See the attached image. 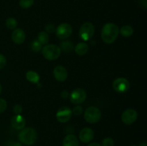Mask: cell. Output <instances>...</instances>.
Returning a JSON list of instances; mask_svg holds the SVG:
<instances>
[{"instance_id": "6da1fadb", "label": "cell", "mask_w": 147, "mask_h": 146, "mask_svg": "<svg viewBox=\"0 0 147 146\" xmlns=\"http://www.w3.org/2000/svg\"><path fill=\"white\" fill-rule=\"evenodd\" d=\"M119 34V27L113 23H107L101 29V38L106 44H111L117 39Z\"/></svg>"}, {"instance_id": "7a4b0ae2", "label": "cell", "mask_w": 147, "mask_h": 146, "mask_svg": "<svg viewBox=\"0 0 147 146\" xmlns=\"http://www.w3.org/2000/svg\"><path fill=\"white\" fill-rule=\"evenodd\" d=\"M18 139L22 143L26 145H32L37 141V131L32 127L23 128L19 133Z\"/></svg>"}, {"instance_id": "3957f363", "label": "cell", "mask_w": 147, "mask_h": 146, "mask_svg": "<svg viewBox=\"0 0 147 146\" xmlns=\"http://www.w3.org/2000/svg\"><path fill=\"white\" fill-rule=\"evenodd\" d=\"M42 53L46 60H55L60 56L61 50L59 46L55 44H46L42 48Z\"/></svg>"}, {"instance_id": "277c9868", "label": "cell", "mask_w": 147, "mask_h": 146, "mask_svg": "<svg viewBox=\"0 0 147 146\" xmlns=\"http://www.w3.org/2000/svg\"><path fill=\"white\" fill-rule=\"evenodd\" d=\"M101 117V112L98 107L91 106L85 110L84 118L88 123H96L100 120Z\"/></svg>"}, {"instance_id": "5b68a950", "label": "cell", "mask_w": 147, "mask_h": 146, "mask_svg": "<svg viewBox=\"0 0 147 146\" xmlns=\"http://www.w3.org/2000/svg\"><path fill=\"white\" fill-rule=\"evenodd\" d=\"M95 33V27L91 22H85L79 30V37L84 41H88L93 37Z\"/></svg>"}, {"instance_id": "8992f818", "label": "cell", "mask_w": 147, "mask_h": 146, "mask_svg": "<svg viewBox=\"0 0 147 146\" xmlns=\"http://www.w3.org/2000/svg\"><path fill=\"white\" fill-rule=\"evenodd\" d=\"M72 32H73V27L67 23H63L60 24L55 29L56 36L60 40L68 38L71 35Z\"/></svg>"}, {"instance_id": "52a82bcc", "label": "cell", "mask_w": 147, "mask_h": 146, "mask_svg": "<svg viewBox=\"0 0 147 146\" xmlns=\"http://www.w3.org/2000/svg\"><path fill=\"white\" fill-rule=\"evenodd\" d=\"M129 87H130V83L124 77L116 78L113 82V88L117 92H126L129 90Z\"/></svg>"}, {"instance_id": "ba28073f", "label": "cell", "mask_w": 147, "mask_h": 146, "mask_svg": "<svg viewBox=\"0 0 147 146\" xmlns=\"http://www.w3.org/2000/svg\"><path fill=\"white\" fill-rule=\"evenodd\" d=\"M86 92L83 89L76 88L70 94V101L73 104H81L86 100Z\"/></svg>"}, {"instance_id": "9c48e42d", "label": "cell", "mask_w": 147, "mask_h": 146, "mask_svg": "<svg viewBox=\"0 0 147 146\" xmlns=\"http://www.w3.org/2000/svg\"><path fill=\"white\" fill-rule=\"evenodd\" d=\"M72 110L68 107H63L57 110L56 113V118L61 123H67L72 117Z\"/></svg>"}, {"instance_id": "30bf717a", "label": "cell", "mask_w": 147, "mask_h": 146, "mask_svg": "<svg viewBox=\"0 0 147 146\" xmlns=\"http://www.w3.org/2000/svg\"><path fill=\"white\" fill-rule=\"evenodd\" d=\"M138 113L134 109H127L124 110L121 115V120L124 124L131 125L136 120Z\"/></svg>"}, {"instance_id": "8fae6325", "label": "cell", "mask_w": 147, "mask_h": 146, "mask_svg": "<svg viewBox=\"0 0 147 146\" xmlns=\"http://www.w3.org/2000/svg\"><path fill=\"white\" fill-rule=\"evenodd\" d=\"M94 137V132L90 127H85L80 130L79 133V139L82 143H88Z\"/></svg>"}, {"instance_id": "7c38bea8", "label": "cell", "mask_w": 147, "mask_h": 146, "mask_svg": "<svg viewBox=\"0 0 147 146\" xmlns=\"http://www.w3.org/2000/svg\"><path fill=\"white\" fill-rule=\"evenodd\" d=\"M26 124V120L24 117L21 115H15L11 120V125L15 130H21L24 127Z\"/></svg>"}, {"instance_id": "4fadbf2b", "label": "cell", "mask_w": 147, "mask_h": 146, "mask_svg": "<svg viewBox=\"0 0 147 146\" xmlns=\"http://www.w3.org/2000/svg\"><path fill=\"white\" fill-rule=\"evenodd\" d=\"M53 74L54 77L57 81L64 82L66 80L67 77V71L63 66L58 65L55 67L53 70Z\"/></svg>"}, {"instance_id": "5bb4252c", "label": "cell", "mask_w": 147, "mask_h": 146, "mask_svg": "<svg viewBox=\"0 0 147 146\" xmlns=\"http://www.w3.org/2000/svg\"><path fill=\"white\" fill-rule=\"evenodd\" d=\"M25 32L22 29H16L11 34V40L17 44H22L25 40Z\"/></svg>"}, {"instance_id": "9a60e30c", "label": "cell", "mask_w": 147, "mask_h": 146, "mask_svg": "<svg viewBox=\"0 0 147 146\" xmlns=\"http://www.w3.org/2000/svg\"><path fill=\"white\" fill-rule=\"evenodd\" d=\"M63 146H79L78 139L74 135H67L63 140Z\"/></svg>"}, {"instance_id": "2e32d148", "label": "cell", "mask_w": 147, "mask_h": 146, "mask_svg": "<svg viewBox=\"0 0 147 146\" xmlns=\"http://www.w3.org/2000/svg\"><path fill=\"white\" fill-rule=\"evenodd\" d=\"M75 51L79 56H83L86 54L88 51V45L85 42H80L76 44L75 47Z\"/></svg>"}, {"instance_id": "e0dca14e", "label": "cell", "mask_w": 147, "mask_h": 146, "mask_svg": "<svg viewBox=\"0 0 147 146\" xmlns=\"http://www.w3.org/2000/svg\"><path fill=\"white\" fill-rule=\"evenodd\" d=\"M26 78L29 82L35 83V84L38 83L40 81V75L38 74V73L34 71H32V70L28 71L26 73Z\"/></svg>"}, {"instance_id": "ac0fdd59", "label": "cell", "mask_w": 147, "mask_h": 146, "mask_svg": "<svg viewBox=\"0 0 147 146\" xmlns=\"http://www.w3.org/2000/svg\"><path fill=\"white\" fill-rule=\"evenodd\" d=\"M119 33L124 37H129L131 36L134 33V29L132 27L129 25L123 26L121 28L119 29Z\"/></svg>"}, {"instance_id": "d6986e66", "label": "cell", "mask_w": 147, "mask_h": 146, "mask_svg": "<svg viewBox=\"0 0 147 146\" xmlns=\"http://www.w3.org/2000/svg\"><path fill=\"white\" fill-rule=\"evenodd\" d=\"M60 50L64 51L65 52H71L73 50V44L72 42L69 41V40H66V41H63V42L60 44Z\"/></svg>"}, {"instance_id": "ffe728a7", "label": "cell", "mask_w": 147, "mask_h": 146, "mask_svg": "<svg viewBox=\"0 0 147 146\" xmlns=\"http://www.w3.org/2000/svg\"><path fill=\"white\" fill-rule=\"evenodd\" d=\"M37 40L42 45H46L49 42V35L46 31H40L37 37Z\"/></svg>"}, {"instance_id": "44dd1931", "label": "cell", "mask_w": 147, "mask_h": 146, "mask_svg": "<svg viewBox=\"0 0 147 146\" xmlns=\"http://www.w3.org/2000/svg\"><path fill=\"white\" fill-rule=\"evenodd\" d=\"M6 26L9 29H14L17 27V21L13 17H9L7 20H6Z\"/></svg>"}, {"instance_id": "7402d4cb", "label": "cell", "mask_w": 147, "mask_h": 146, "mask_svg": "<svg viewBox=\"0 0 147 146\" xmlns=\"http://www.w3.org/2000/svg\"><path fill=\"white\" fill-rule=\"evenodd\" d=\"M42 44L37 40H34L31 44V50L34 52H39L42 50Z\"/></svg>"}, {"instance_id": "603a6c76", "label": "cell", "mask_w": 147, "mask_h": 146, "mask_svg": "<svg viewBox=\"0 0 147 146\" xmlns=\"http://www.w3.org/2000/svg\"><path fill=\"white\" fill-rule=\"evenodd\" d=\"M34 3V0H20V6L23 9H27Z\"/></svg>"}, {"instance_id": "cb8c5ba5", "label": "cell", "mask_w": 147, "mask_h": 146, "mask_svg": "<svg viewBox=\"0 0 147 146\" xmlns=\"http://www.w3.org/2000/svg\"><path fill=\"white\" fill-rule=\"evenodd\" d=\"M83 108L82 106L80 105H77L76 107H74L72 110V113L74 114L75 115H80L83 113Z\"/></svg>"}, {"instance_id": "d4e9b609", "label": "cell", "mask_w": 147, "mask_h": 146, "mask_svg": "<svg viewBox=\"0 0 147 146\" xmlns=\"http://www.w3.org/2000/svg\"><path fill=\"white\" fill-rule=\"evenodd\" d=\"M114 141L111 137H106L102 142V146H113Z\"/></svg>"}, {"instance_id": "484cf974", "label": "cell", "mask_w": 147, "mask_h": 146, "mask_svg": "<svg viewBox=\"0 0 147 146\" xmlns=\"http://www.w3.org/2000/svg\"><path fill=\"white\" fill-rule=\"evenodd\" d=\"M45 31L47 33H50V34H52V33H54L55 31V26L53 24H48L45 26Z\"/></svg>"}, {"instance_id": "4316f807", "label": "cell", "mask_w": 147, "mask_h": 146, "mask_svg": "<svg viewBox=\"0 0 147 146\" xmlns=\"http://www.w3.org/2000/svg\"><path fill=\"white\" fill-rule=\"evenodd\" d=\"M7 107V103L5 100L2 98H0V113L5 111Z\"/></svg>"}, {"instance_id": "83f0119b", "label": "cell", "mask_w": 147, "mask_h": 146, "mask_svg": "<svg viewBox=\"0 0 147 146\" xmlns=\"http://www.w3.org/2000/svg\"><path fill=\"white\" fill-rule=\"evenodd\" d=\"M7 64V59L3 54H0V69H3Z\"/></svg>"}, {"instance_id": "f1b7e54d", "label": "cell", "mask_w": 147, "mask_h": 146, "mask_svg": "<svg viewBox=\"0 0 147 146\" xmlns=\"http://www.w3.org/2000/svg\"><path fill=\"white\" fill-rule=\"evenodd\" d=\"M13 111L16 115H20L22 112V107L20 104H16L13 107Z\"/></svg>"}, {"instance_id": "f546056e", "label": "cell", "mask_w": 147, "mask_h": 146, "mask_svg": "<svg viewBox=\"0 0 147 146\" xmlns=\"http://www.w3.org/2000/svg\"><path fill=\"white\" fill-rule=\"evenodd\" d=\"M60 95H61V97H63V99L67 98V97L69 96L68 92L66 91V90H63V91L61 92V94H60Z\"/></svg>"}, {"instance_id": "4dcf8cb0", "label": "cell", "mask_w": 147, "mask_h": 146, "mask_svg": "<svg viewBox=\"0 0 147 146\" xmlns=\"http://www.w3.org/2000/svg\"><path fill=\"white\" fill-rule=\"evenodd\" d=\"M88 146H102V145L98 143H90Z\"/></svg>"}, {"instance_id": "1f68e13d", "label": "cell", "mask_w": 147, "mask_h": 146, "mask_svg": "<svg viewBox=\"0 0 147 146\" xmlns=\"http://www.w3.org/2000/svg\"><path fill=\"white\" fill-rule=\"evenodd\" d=\"M14 146H23V145L20 143H16L14 145Z\"/></svg>"}, {"instance_id": "d6a6232c", "label": "cell", "mask_w": 147, "mask_h": 146, "mask_svg": "<svg viewBox=\"0 0 147 146\" xmlns=\"http://www.w3.org/2000/svg\"><path fill=\"white\" fill-rule=\"evenodd\" d=\"M140 146H146V143H145V142H144V143H141Z\"/></svg>"}, {"instance_id": "836d02e7", "label": "cell", "mask_w": 147, "mask_h": 146, "mask_svg": "<svg viewBox=\"0 0 147 146\" xmlns=\"http://www.w3.org/2000/svg\"><path fill=\"white\" fill-rule=\"evenodd\" d=\"M1 90H2V87H1V84H0V94H1Z\"/></svg>"}, {"instance_id": "e575fe53", "label": "cell", "mask_w": 147, "mask_h": 146, "mask_svg": "<svg viewBox=\"0 0 147 146\" xmlns=\"http://www.w3.org/2000/svg\"><path fill=\"white\" fill-rule=\"evenodd\" d=\"M131 146H136V145H132Z\"/></svg>"}]
</instances>
